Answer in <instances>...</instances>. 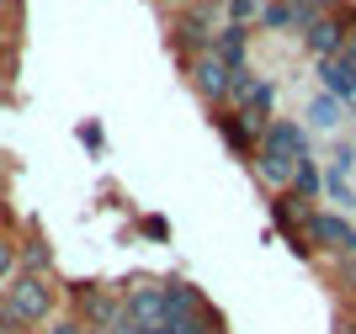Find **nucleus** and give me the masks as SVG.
Listing matches in <instances>:
<instances>
[{
    "instance_id": "obj_1",
    "label": "nucleus",
    "mask_w": 356,
    "mask_h": 334,
    "mask_svg": "<svg viewBox=\"0 0 356 334\" xmlns=\"http://www.w3.org/2000/svg\"><path fill=\"white\" fill-rule=\"evenodd\" d=\"M0 313H6V324H43L48 313H54V287H48V276H27V271H16L11 287H6V297H0Z\"/></svg>"
},
{
    "instance_id": "obj_2",
    "label": "nucleus",
    "mask_w": 356,
    "mask_h": 334,
    "mask_svg": "<svg viewBox=\"0 0 356 334\" xmlns=\"http://www.w3.org/2000/svg\"><path fill=\"white\" fill-rule=\"evenodd\" d=\"M229 96L239 101V117H245V122H250L255 133H266L271 106H277V90H271L266 80H255L250 69H239V74H234V90H229Z\"/></svg>"
},
{
    "instance_id": "obj_3",
    "label": "nucleus",
    "mask_w": 356,
    "mask_h": 334,
    "mask_svg": "<svg viewBox=\"0 0 356 334\" xmlns=\"http://www.w3.org/2000/svg\"><path fill=\"white\" fill-rule=\"evenodd\" d=\"M303 244H325V249H341V255H351L356 249V228L346 218H335V212H309L303 218Z\"/></svg>"
},
{
    "instance_id": "obj_4",
    "label": "nucleus",
    "mask_w": 356,
    "mask_h": 334,
    "mask_svg": "<svg viewBox=\"0 0 356 334\" xmlns=\"http://www.w3.org/2000/svg\"><path fill=\"white\" fill-rule=\"evenodd\" d=\"M122 313H128L134 329H160V324H165V287H154V281H134V292L122 297Z\"/></svg>"
},
{
    "instance_id": "obj_5",
    "label": "nucleus",
    "mask_w": 356,
    "mask_h": 334,
    "mask_svg": "<svg viewBox=\"0 0 356 334\" xmlns=\"http://www.w3.org/2000/svg\"><path fill=\"white\" fill-rule=\"evenodd\" d=\"M293 170H298V154H287L282 144L261 138V149H255V175H261L271 191H287L293 186Z\"/></svg>"
},
{
    "instance_id": "obj_6",
    "label": "nucleus",
    "mask_w": 356,
    "mask_h": 334,
    "mask_svg": "<svg viewBox=\"0 0 356 334\" xmlns=\"http://www.w3.org/2000/svg\"><path fill=\"white\" fill-rule=\"evenodd\" d=\"M192 85H197V96H208V101L218 106V101H229V90H234V69H223L213 53H197L192 58Z\"/></svg>"
},
{
    "instance_id": "obj_7",
    "label": "nucleus",
    "mask_w": 356,
    "mask_h": 334,
    "mask_svg": "<svg viewBox=\"0 0 356 334\" xmlns=\"http://www.w3.org/2000/svg\"><path fill=\"white\" fill-rule=\"evenodd\" d=\"M346 37H351V32L335 22V11H330V16H314L309 27H303V43H309V53H314V58H341Z\"/></svg>"
},
{
    "instance_id": "obj_8",
    "label": "nucleus",
    "mask_w": 356,
    "mask_h": 334,
    "mask_svg": "<svg viewBox=\"0 0 356 334\" xmlns=\"http://www.w3.org/2000/svg\"><path fill=\"white\" fill-rule=\"evenodd\" d=\"M245 53H250V32L245 27H234V22H229V27H218L213 32V58H218L223 69H245Z\"/></svg>"
},
{
    "instance_id": "obj_9",
    "label": "nucleus",
    "mask_w": 356,
    "mask_h": 334,
    "mask_svg": "<svg viewBox=\"0 0 356 334\" xmlns=\"http://www.w3.org/2000/svg\"><path fill=\"white\" fill-rule=\"evenodd\" d=\"M319 80H325V96L356 101V69L346 64V58H319Z\"/></svg>"
},
{
    "instance_id": "obj_10",
    "label": "nucleus",
    "mask_w": 356,
    "mask_h": 334,
    "mask_svg": "<svg viewBox=\"0 0 356 334\" xmlns=\"http://www.w3.org/2000/svg\"><path fill=\"white\" fill-rule=\"evenodd\" d=\"M176 43L181 48H186V53H213V27H208V16H202V11H186V16H181V22H176Z\"/></svg>"
},
{
    "instance_id": "obj_11",
    "label": "nucleus",
    "mask_w": 356,
    "mask_h": 334,
    "mask_svg": "<svg viewBox=\"0 0 356 334\" xmlns=\"http://www.w3.org/2000/svg\"><path fill=\"white\" fill-rule=\"evenodd\" d=\"M298 197V202H314V197H325V175H319V165H314V154H303L293 170V186H287Z\"/></svg>"
},
{
    "instance_id": "obj_12",
    "label": "nucleus",
    "mask_w": 356,
    "mask_h": 334,
    "mask_svg": "<svg viewBox=\"0 0 356 334\" xmlns=\"http://www.w3.org/2000/svg\"><path fill=\"white\" fill-rule=\"evenodd\" d=\"M218 128H223V138H229L239 154H255V149H261V133H255L239 112H234V117H218Z\"/></svg>"
},
{
    "instance_id": "obj_13",
    "label": "nucleus",
    "mask_w": 356,
    "mask_h": 334,
    "mask_svg": "<svg viewBox=\"0 0 356 334\" xmlns=\"http://www.w3.org/2000/svg\"><path fill=\"white\" fill-rule=\"evenodd\" d=\"M261 22H266L271 32H293V27H309V22H303V16H298L293 6H287V0H266V6H261Z\"/></svg>"
},
{
    "instance_id": "obj_14",
    "label": "nucleus",
    "mask_w": 356,
    "mask_h": 334,
    "mask_svg": "<svg viewBox=\"0 0 356 334\" xmlns=\"http://www.w3.org/2000/svg\"><path fill=\"white\" fill-rule=\"evenodd\" d=\"M16 260L27 265V276H48V265H54V255H48V244H43V239H27V249H22Z\"/></svg>"
},
{
    "instance_id": "obj_15",
    "label": "nucleus",
    "mask_w": 356,
    "mask_h": 334,
    "mask_svg": "<svg viewBox=\"0 0 356 334\" xmlns=\"http://www.w3.org/2000/svg\"><path fill=\"white\" fill-rule=\"evenodd\" d=\"M309 122L314 128H335V122H341V101H335V96H314L309 101Z\"/></svg>"
},
{
    "instance_id": "obj_16",
    "label": "nucleus",
    "mask_w": 356,
    "mask_h": 334,
    "mask_svg": "<svg viewBox=\"0 0 356 334\" xmlns=\"http://www.w3.org/2000/svg\"><path fill=\"white\" fill-rule=\"evenodd\" d=\"M287 6H293L303 22H314V16H330L335 6H341V0H287Z\"/></svg>"
},
{
    "instance_id": "obj_17",
    "label": "nucleus",
    "mask_w": 356,
    "mask_h": 334,
    "mask_svg": "<svg viewBox=\"0 0 356 334\" xmlns=\"http://www.w3.org/2000/svg\"><path fill=\"white\" fill-rule=\"evenodd\" d=\"M16 265H22V260H16V244H11V239H0V281H11Z\"/></svg>"
},
{
    "instance_id": "obj_18",
    "label": "nucleus",
    "mask_w": 356,
    "mask_h": 334,
    "mask_svg": "<svg viewBox=\"0 0 356 334\" xmlns=\"http://www.w3.org/2000/svg\"><path fill=\"white\" fill-rule=\"evenodd\" d=\"M325 191H330L341 207H351V186H346V175H325Z\"/></svg>"
},
{
    "instance_id": "obj_19",
    "label": "nucleus",
    "mask_w": 356,
    "mask_h": 334,
    "mask_svg": "<svg viewBox=\"0 0 356 334\" xmlns=\"http://www.w3.org/2000/svg\"><path fill=\"white\" fill-rule=\"evenodd\" d=\"M356 165V149H335V154H330V175H346Z\"/></svg>"
},
{
    "instance_id": "obj_20",
    "label": "nucleus",
    "mask_w": 356,
    "mask_h": 334,
    "mask_svg": "<svg viewBox=\"0 0 356 334\" xmlns=\"http://www.w3.org/2000/svg\"><path fill=\"white\" fill-rule=\"evenodd\" d=\"M48 334H86V324H74V319H59V324H54Z\"/></svg>"
},
{
    "instance_id": "obj_21",
    "label": "nucleus",
    "mask_w": 356,
    "mask_h": 334,
    "mask_svg": "<svg viewBox=\"0 0 356 334\" xmlns=\"http://www.w3.org/2000/svg\"><path fill=\"white\" fill-rule=\"evenodd\" d=\"M80 138H86L90 149H102V128H96V122H86V128H80Z\"/></svg>"
},
{
    "instance_id": "obj_22",
    "label": "nucleus",
    "mask_w": 356,
    "mask_h": 334,
    "mask_svg": "<svg viewBox=\"0 0 356 334\" xmlns=\"http://www.w3.org/2000/svg\"><path fill=\"white\" fill-rule=\"evenodd\" d=\"M341 58H346V64H351V69H356V32H351V37H346V48H341Z\"/></svg>"
},
{
    "instance_id": "obj_23",
    "label": "nucleus",
    "mask_w": 356,
    "mask_h": 334,
    "mask_svg": "<svg viewBox=\"0 0 356 334\" xmlns=\"http://www.w3.org/2000/svg\"><path fill=\"white\" fill-rule=\"evenodd\" d=\"M0 334H11V324H6V313H0Z\"/></svg>"
},
{
    "instance_id": "obj_24",
    "label": "nucleus",
    "mask_w": 356,
    "mask_h": 334,
    "mask_svg": "<svg viewBox=\"0 0 356 334\" xmlns=\"http://www.w3.org/2000/svg\"><path fill=\"white\" fill-rule=\"evenodd\" d=\"M0 27H6V0H0Z\"/></svg>"
},
{
    "instance_id": "obj_25",
    "label": "nucleus",
    "mask_w": 356,
    "mask_h": 334,
    "mask_svg": "<svg viewBox=\"0 0 356 334\" xmlns=\"http://www.w3.org/2000/svg\"><path fill=\"white\" fill-rule=\"evenodd\" d=\"M96 334H112V329H96Z\"/></svg>"
},
{
    "instance_id": "obj_26",
    "label": "nucleus",
    "mask_w": 356,
    "mask_h": 334,
    "mask_svg": "<svg viewBox=\"0 0 356 334\" xmlns=\"http://www.w3.org/2000/svg\"><path fill=\"white\" fill-rule=\"evenodd\" d=\"M351 255H356V249H351Z\"/></svg>"
}]
</instances>
